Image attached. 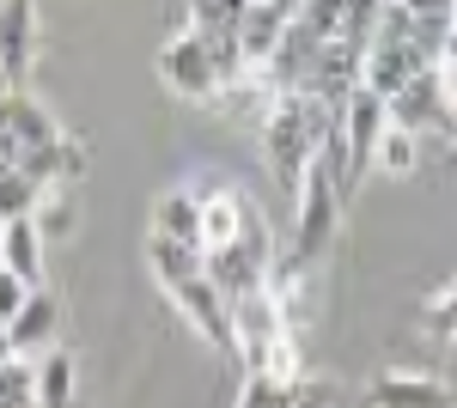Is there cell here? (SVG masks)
Listing matches in <instances>:
<instances>
[{"mask_svg":"<svg viewBox=\"0 0 457 408\" xmlns=\"http://www.w3.org/2000/svg\"><path fill=\"white\" fill-rule=\"evenodd\" d=\"M232 360H245V372H262L275 384H299V329L269 287L232 299Z\"/></svg>","mask_w":457,"mask_h":408,"instance_id":"obj_1","label":"cell"},{"mask_svg":"<svg viewBox=\"0 0 457 408\" xmlns=\"http://www.w3.org/2000/svg\"><path fill=\"white\" fill-rule=\"evenodd\" d=\"M336 220H342V183H336V171L312 153L305 183H299V196H293V262H317V256L329 250V238H336Z\"/></svg>","mask_w":457,"mask_h":408,"instance_id":"obj_2","label":"cell"},{"mask_svg":"<svg viewBox=\"0 0 457 408\" xmlns=\"http://www.w3.org/2000/svg\"><path fill=\"white\" fill-rule=\"evenodd\" d=\"M390 110L378 92H366V86H353L342 110H336V146H342V196H353V183L372 171V146L385 135Z\"/></svg>","mask_w":457,"mask_h":408,"instance_id":"obj_3","label":"cell"},{"mask_svg":"<svg viewBox=\"0 0 457 408\" xmlns=\"http://www.w3.org/2000/svg\"><path fill=\"white\" fill-rule=\"evenodd\" d=\"M153 68H159V86L183 104H213L220 98V73L208 62V43L195 31H171L159 43V55H153Z\"/></svg>","mask_w":457,"mask_h":408,"instance_id":"obj_4","label":"cell"},{"mask_svg":"<svg viewBox=\"0 0 457 408\" xmlns=\"http://www.w3.org/2000/svg\"><path fill=\"white\" fill-rule=\"evenodd\" d=\"M202 274L226 293V305L245 299V293H256V287H269V238H262V226L245 220V238L226 244V250H208V269Z\"/></svg>","mask_w":457,"mask_h":408,"instance_id":"obj_5","label":"cell"},{"mask_svg":"<svg viewBox=\"0 0 457 408\" xmlns=\"http://www.w3.org/2000/svg\"><path fill=\"white\" fill-rule=\"evenodd\" d=\"M177 305V317L195 329V336L208 341L213 354H232V305H226V293L213 287L208 274H195V280H183V287H171L165 293Z\"/></svg>","mask_w":457,"mask_h":408,"instance_id":"obj_6","label":"cell"},{"mask_svg":"<svg viewBox=\"0 0 457 408\" xmlns=\"http://www.w3.org/2000/svg\"><path fill=\"white\" fill-rule=\"evenodd\" d=\"M37 68V0H0V86L25 92Z\"/></svg>","mask_w":457,"mask_h":408,"instance_id":"obj_7","label":"cell"},{"mask_svg":"<svg viewBox=\"0 0 457 408\" xmlns=\"http://www.w3.org/2000/svg\"><path fill=\"white\" fill-rule=\"evenodd\" d=\"M55 341H62V305H55L49 287H37L31 299L12 311V323H6V354H12V360H37V354H49Z\"/></svg>","mask_w":457,"mask_h":408,"instance_id":"obj_8","label":"cell"},{"mask_svg":"<svg viewBox=\"0 0 457 408\" xmlns=\"http://www.w3.org/2000/svg\"><path fill=\"white\" fill-rule=\"evenodd\" d=\"M385 110H390V122H396V129H409V135H433V129H445V135H452V110H445L439 86H433V68H421L403 92H390Z\"/></svg>","mask_w":457,"mask_h":408,"instance_id":"obj_9","label":"cell"},{"mask_svg":"<svg viewBox=\"0 0 457 408\" xmlns=\"http://www.w3.org/2000/svg\"><path fill=\"white\" fill-rule=\"evenodd\" d=\"M366 403L372 408H457V396H452V384L433 372H378Z\"/></svg>","mask_w":457,"mask_h":408,"instance_id":"obj_10","label":"cell"},{"mask_svg":"<svg viewBox=\"0 0 457 408\" xmlns=\"http://www.w3.org/2000/svg\"><path fill=\"white\" fill-rule=\"evenodd\" d=\"M245 220H250V207H245V196H238L232 183L202 189V226H195L202 256H208V250H226V244H238V238H245Z\"/></svg>","mask_w":457,"mask_h":408,"instance_id":"obj_11","label":"cell"},{"mask_svg":"<svg viewBox=\"0 0 457 408\" xmlns=\"http://www.w3.org/2000/svg\"><path fill=\"white\" fill-rule=\"evenodd\" d=\"M43 232L31 220H0V269L19 274L25 287H43Z\"/></svg>","mask_w":457,"mask_h":408,"instance_id":"obj_12","label":"cell"},{"mask_svg":"<svg viewBox=\"0 0 457 408\" xmlns=\"http://www.w3.org/2000/svg\"><path fill=\"white\" fill-rule=\"evenodd\" d=\"M287 25H293V12H281V6H269V0H256V6H245V19H238V49H245L250 68H262L275 49H281Z\"/></svg>","mask_w":457,"mask_h":408,"instance_id":"obj_13","label":"cell"},{"mask_svg":"<svg viewBox=\"0 0 457 408\" xmlns=\"http://www.w3.org/2000/svg\"><path fill=\"white\" fill-rule=\"evenodd\" d=\"M146 269H153V280L171 293V287H183V280H195V274L208 269V256H202L195 244H183V238L146 232Z\"/></svg>","mask_w":457,"mask_h":408,"instance_id":"obj_14","label":"cell"},{"mask_svg":"<svg viewBox=\"0 0 457 408\" xmlns=\"http://www.w3.org/2000/svg\"><path fill=\"white\" fill-rule=\"evenodd\" d=\"M195 226H202V196H195L189 183H171V189H159V202H153V232L195 244ZM195 250H202V244H195Z\"/></svg>","mask_w":457,"mask_h":408,"instance_id":"obj_15","label":"cell"},{"mask_svg":"<svg viewBox=\"0 0 457 408\" xmlns=\"http://www.w3.org/2000/svg\"><path fill=\"white\" fill-rule=\"evenodd\" d=\"M31 396L37 408H73V354L68 347H49L31 360Z\"/></svg>","mask_w":457,"mask_h":408,"instance_id":"obj_16","label":"cell"},{"mask_svg":"<svg viewBox=\"0 0 457 408\" xmlns=\"http://www.w3.org/2000/svg\"><path fill=\"white\" fill-rule=\"evenodd\" d=\"M372 171H385V177H415V171H421V135L385 122V135L372 146Z\"/></svg>","mask_w":457,"mask_h":408,"instance_id":"obj_17","label":"cell"},{"mask_svg":"<svg viewBox=\"0 0 457 408\" xmlns=\"http://www.w3.org/2000/svg\"><path fill=\"white\" fill-rule=\"evenodd\" d=\"M37 202H43V183H37L31 171H0V220H31Z\"/></svg>","mask_w":457,"mask_h":408,"instance_id":"obj_18","label":"cell"},{"mask_svg":"<svg viewBox=\"0 0 457 408\" xmlns=\"http://www.w3.org/2000/svg\"><path fill=\"white\" fill-rule=\"evenodd\" d=\"M421 329H427V336H439V341H457V280L445 287V293H433V299H427Z\"/></svg>","mask_w":457,"mask_h":408,"instance_id":"obj_19","label":"cell"},{"mask_svg":"<svg viewBox=\"0 0 457 408\" xmlns=\"http://www.w3.org/2000/svg\"><path fill=\"white\" fill-rule=\"evenodd\" d=\"M287 390H293V384H275V378H262V372H245V390H238L232 408H287Z\"/></svg>","mask_w":457,"mask_h":408,"instance_id":"obj_20","label":"cell"},{"mask_svg":"<svg viewBox=\"0 0 457 408\" xmlns=\"http://www.w3.org/2000/svg\"><path fill=\"white\" fill-rule=\"evenodd\" d=\"M396 6H403L415 25H433V31H445L457 19V0H396Z\"/></svg>","mask_w":457,"mask_h":408,"instance_id":"obj_21","label":"cell"},{"mask_svg":"<svg viewBox=\"0 0 457 408\" xmlns=\"http://www.w3.org/2000/svg\"><path fill=\"white\" fill-rule=\"evenodd\" d=\"M31 293H37V287H25L19 274H6V269H0V336H6V323H12V311L25 305Z\"/></svg>","mask_w":457,"mask_h":408,"instance_id":"obj_22","label":"cell"},{"mask_svg":"<svg viewBox=\"0 0 457 408\" xmlns=\"http://www.w3.org/2000/svg\"><path fill=\"white\" fill-rule=\"evenodd\" d=\"M6 98V92H0ZM25 165V146H19V129L6 122V110H0V171H19Z\"/></svg>","mask_w":457,"mask_h":408,"instance_id":"obj_23","label":"cell"},{"mask_svg":"<svg viewBox=\"0 0 457 408\" xmlns=\"http://www.w3.org/2000/svg\"><path fill=\"white\" fill-rule=\"evenodd\" d=\"M433 86H439L445 110H457V55H439V62H433Z\"/></svg>","mask_w":457,"mask_h":408,"instance_id":"obj_24","label":"cell"},{"mask_svg":"<svg viewBox=\"0 0 457 408\" xmlns=\"http://www.w3.org/2000/svg\"><path fill=\"white\" fill-rule=\"evenodd\" d=\"M439 55H457V19L445 25V37H439Z\"/></svg>","mask_w":457,"mask_h":408,"instance_id":"obj_25","label":"cell"},{"mask_svg":"<svg viewBox=\"0 0 457 408\" xmlns=\"http://www.w3.org/2000/svg\"><path fill=\"white\" fill-rule=\"evenodd\" d=\"M250 6H256V0H250Z\"/></svg>","mask_w":457,"mask_h":408,"instance_id":"obj_26","label":"cell"},{"mask_svg":"<svg viewBox=\"0 0 457 408\" xmlns=\"http://www.w3.org/2000/svg\"><path fill=\"white\" fill-rule=\"evenodd\" d=\"M0 92H6V86H0Z\"/></svg>","mask_w":457,"mask_h":408,"instance_id":"obj_27","label":"cell"}]
</instances>
